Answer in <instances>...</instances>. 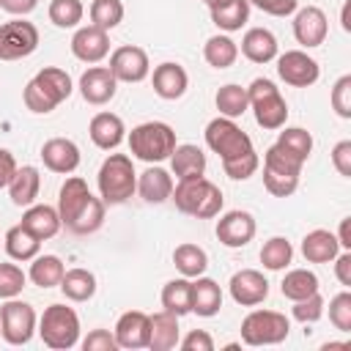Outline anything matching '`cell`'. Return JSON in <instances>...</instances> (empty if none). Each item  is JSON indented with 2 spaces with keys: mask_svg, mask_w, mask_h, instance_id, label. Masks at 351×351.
Returning a JSON list of instances; mask_svg holds the SVG:
<instances>
[{
  "mask_svg": "<svg viewBox=\"0 0 351 351\" xmlns=\"http://www.w3.org/2000/svg\"><path fill=\"white\" fill-rule=\"evenodd\" d=\"M58 214L66 230L77 236L96 233L104 222V200L93 197L80 176H69L58 192Z\"/></svg>",
  "mask_w": 351,
  "mask_h": 351,
  "instance_id": "obj_1",
  "label": "cell"
},
{
  "mask_svg": "<svg viewBox=\"0 0 351 351\" xmlns=\"http://www.w3.org/2000/svg\"><path fill=\"white\" fill-rule=\"evenodd\" d=\"M74 90V82L69 77V71L58 69V66H47L41 69L22 90V101L30 112L36 115H47L52 112L60 101H66Z\"/></svg>",
  "mask_w": 351,
  "mask_h": 351,
  "instance_id": "obj_2",
  "label": "cell"
},
{
  "mask_svg": "<svg viewBox=\"0 0 351 351\" xmlns=\"http://www.w3.org/2000/svg\"><path fill=\"white\" fill-rule=\"evenodd\" d=\"M173 203L181 214H189L195 219H211L222 211V189L208 181L206 176H197V178H184L173 186Z\"/></svg>",
  "mask_w": 351,
  "mask_h": 351,
  "instance_id": "obj_3",
  "label": "cell"
},
{
  "mask_svg": "<svg viewBox=\"0 0 351 351\" xmlns=\"http://www.w3.org/2000/svg\"><path fill=\"white\" fill-rule=\"evenodd\" d=\"M99 184V195L104 200V206H121L126 203L134 192H137V173L132 165V156L126 154H110L96 176Z\"/></svg>",
  "mask_w": 351,
  "mask_h": 351,
  "instance_id": "obj_4",
  "label": "cell"
},
{
  "mask_svg": "<svg viewBox=\"0 0 351 351\" xmlns=\"http://www.w3.org/2000/svg\"><path fill=\"white\" fill-rule=\"evenodd\" d=\"M176 145H178L176 132L165 121H145L129 132V151L148 165H159V162L170 159Z\"/></svg>",
  "mask_w": 351,
  "mask_h": 351,
  "instance_id": "obj_5",
  "label": "cell"
},
{
  "mask_svg": "<svg viewBox=\"0 0 351 351\" xmlns=\"http://www.w3.org/2000/svg\"><path fill=\"white\" fill-rule=\"evenodd\" d=\"M247 99H250V107L255 112V121L261 129H269V132H277L285 126L288 121V104L280 93V88L266 80V77H255L247 88Z\"/></svg>",
  "mask_w": 351,
  "mask_h": 351,
  "instance_id": "obj_6",
  "label": "cell"
},
{
  "mask_svg": "<svg viewBox=\"0 0 351 351\" xmlns=\"http://www.w3.org/2000/svg\"><path fill=\"white\" fill-rule=\"evenodd\" d=\"M36 332L41 335L44 346H49L55 351L74 348L80 343V315L74 313V307L49 304L44 310V315L38 318V329Z\"/></svg>",
  "mask_w": 351,
  "mask_h": 351,
  "instance_id": "obj_7",
  "label": "cell"
},
{
  "mask_svg": "<svg viewBox=\"0 0 351 351\" xmlns=\"http://www.w3.org/2000/svg\"><path fill=\"white\" fill-rule=\"evenodd\" d=\"M291 321L277 310H252L241 321V340L247 346H277L288 337Z\"/></svg>",
  "mask_w": 351,
  "mask_h": 351,
  "instance_id": "obj_8",
  "label": "cell"
},
{
  "mask_svg": "<svg viewBox=\"0 0 351 351\" xmlns=\"http://www.w3.org/2000/svg\"><path fill=\"white\" fill-rule=\"evenodd\" d=\"M206 145H208L222 162H225V159H236V156L252 151L250 134H247L233 118H225V115L208 121V126H206Z\"/></svg>",
  "mask_w": 351,
  "mask_h": 351,
  "instance_id": "obj_9",
  "label": "cell"
},
{
  "mask_svg": "<svg viewBox=\"0 0 351 351\" xmlns=\"http://www.w3.org/2000/svg\"><path fill=\"white\" fill-rule=\"evenodd\" d=\"M36 310L33 304L22 302V299H5V304L0 307V337L8 346H25L30 343V337L36 335Z\"/></svg>",
  "mask_w": 351,
  "mask_h": 351,
  "instance_id": "obj_10",
  "label": "cell"
},
{
  "mask_svg": "<svg viewBox=\"0 0 351 351\" xmlns=\"http://www.w3.org/2000/svg\"><path fill=\"white\" fill-rule=\"evenodd\" d=\"M38 47V27L27 19H8L0 25V60H22Z\"/></svg>",
  "mask_w": 351,
  "mask_h": 351,
  "instance_id": "obj_11",
  "label": "cell"
},
{
  "mask_svg": "<svg viewBox=\"0 0 351 351\" xmlns=\"http://www.w3.org/2000/svg\"><path fill=\"white\" fill-rule=\"evenodd\" d=\"M277 74L291 88H310L321 77V66L315 58H310L302 49H288L277 55Z\"/></svg>",
  "mask_w": 351,
  "mask_h": 351,
  "instance_id": "obj_12",
  "label": "cell"
},
{
  "mask_svg": "<svg viewBox=\"0 0 351 351\" xmlns=\"http://www.w3.org/2000/svg\"><path fill=\"white\" fill-rule=\"evenodd\" d=\"M110 71L118 82H143L151 74L148 52L137 44H123L110 55Z\"/></svg>",
  "mask_w": 351,
  "mask_h": 351,
  "instance_id": "obj_13",
  "label": "cell"
},
{
  "mask_svg": "<svg viewBox=\"0 0 351 351\" xmlns=\"http://www.w3.org/2000/svg\"><path fill=\"white\" fill-rule=\"evenodd\" d=\"M255 230H258L255 228V217L250 211H241V208L225 211L217 219V239H219V244H225L230 250L247 247L255 239Z\"/></svg>",
  "mask_w": 351,
  "mask_h": 351,
  "instance_id": "obj_14",
  "label": "cell"
},
{
  "mask_svg": "<svg viewBox=\"0 0 351 351\" xmlns=\"http://www.w3.org/2000/svg\"><path fill=\"white\" fill-rule=\"evenodd\" d=\"M228 288H230L233 302L241 304V307H258L269 296V280L258 269H241V271H236L230 277Z\"/></svg>",
  "mask_w": 351,
  "mask_h": 351,
  "instance_id": "obj_15",
  "label": "cell"
},
{
  "mask_svg": "<svg viewBox=\"0 0 351 351\" xmlns=\"http://www.w3.org/2000/svg\"><path fill=\"white\" fill-rule=\"evenodd\" d=\"M326 33H329V22H326V14L318 8V5H304L296 11L293 16V38L313 49V47H321L326 41Z\"/></svg>",
  "mask_w": 351,
  "mask_h": 351,
  "instance_id": "obj_16",
  "label": "cell"
},
{
  "mask_svg": "<svg viewBox=\"0 0 351 351\" xmlns=\"http://www.w3.org/2000/svg\"><path fill=\"white\" fill-rule=\"evenodd\" d=\"M112 335H115L118 348H129V351H134V348H148L151 315L143 313V310H129V313H123V315L118 318Z\"/></svg>",
  "mask_w": 351,
  "mask_h": 351,
  "instance_id": "obj_17",
  "label": "cell"
},
{
  "mask_svg": "<svg viewBox=\"0 0 351 351\" xmlns=\"http://www.w3.org/2000/svg\"><path fill=\"white\" fill-rule=\"evenodd\" d=\"M115 90H118V80H115V74L110 71V66H90V69L82 71V77H80V93H82V99H85L88 104L101 107V104L112 101Z\"/></svg>",
  "mask_w": 351,
  "mask_h": 351,
  "instance_id": "obj_18",
  "label": "cell"
},
{
  "mask_svg": "<svg viewBox=\"0 0 351 351\" xmlns=\"http://www.w3.org/2000/svg\"><path fill=\"white\" fill-rule=\"evenodd\" d=\"M71 52L82 63H99L110 55V36L101 27L85 25L71 36Z\"/></svg>",
  "mask_w": 351,
  "mask_h": 351,
  "instance_id": "obj_19",
  "label": "cell"
},
{
  "mask_svg": "<svg viewBox=\"0 0 351 351\" xmlns=\"http://www.w3.org/2000/svg\"><path fill=\"white\" fill-rule=\"evenodd\" d=\"M41 162H44L47 170L69 176L80 167V148L69 137H52L41 145Z\"/></svg>",
  "mask_w": 351,
  "mask_h": 351,
  "instance_id": "obj_20",
  "label": "cell"
},
{
  "mask_svg": "<svg viewBox=\"0 0 351 351\" xmlns=\"http://www.w3.org/2000/svg\"><path fill=\"white\" fill-rule=\"evenodd\" d=\"M151 85H154V93L165 101H176L186 93L189 88V77H186V69L181 63H159L154 69V77H151Z\"/></svg>",
  "mask_w": 351,
  "mask_h": 351,
  "instance_id": "obj_21",
  "label": "cell"
},
{
  "mask_svg": "<svg viewBox=\"0 0 351 351\" xmlns=\"http://www.w3.org/2000/svg\"><path fill=\"white\" fill-rule=\"evenodd\" d=\"M88 134H90L96 148L112 151V148H118L123 143L126 126H123L121 115H115V112H96L90 118V123H88Z\"/></svg>",
  "mask_w": 351,
  "mask_h": 351,
  "instance_id": "obj_22",
  "label": "cell"
},
{
  "mask_svg": "<svg viewBox=\"0 0 351 351\" xmlns=\"http://www.w3.org/2000/svg\"><path fill=\"white\" fill-rule=\"evenodd\" d=\"M241 55L250 63H271L280 55L277 36L269 27H250L241 38Z\"/></svg>",
  "mask_w": 351,
  "mask_h": 351,
  "instance_id": "obj_23",
  "label": "cell"
},
{
  "mask_svg": "<svg viewBox=\"0 0 351 351\" xmlns=\"http://www.w3.org/2000/svg\"><path fill=\"white\" fill-rule=\"evenodd\" d=\"M173 186H176V184H173V176H170L165 167H148V170L140 173V178H137V195H140L145 203H154V206L170 200Z\"/></svg>",
  "mask_w": 351,
  "mask_h": 351,
  "instance_id": "obj_24",
  "label": "cell"
},
{
  "mask_svg": "<svg viewBox=\"0 0 351 351\" xmlns=\"http://www.w3.org/2000/svg\"><path fill=\"white\" fill-rule=\"evenodd\" d=\"M22 225H25L36 239L47 241V239L58 236V230H60L63 222H60L58 208H52V206H47V203H33V206H27V211L22 214Z\"/></svg>",
  "mask_w": 351,
  "mask_h": 351,
  "instance_id": "obj_25",
  "label": "cell"
},
{
  "mask_svg": "<svg viewBox=\"0 0 351 351\" xmlns=\"http://www.w3.org/2000/svg\"><path fill=\"white\" fill-rule=\"evenodd\" d=\"M340 252V241L332 230L315 228L302 239V255L307 263H329Z\"/></svg>",
  "mask_w": 351,
  "mask_h": 351,
  "instance_id": "obj_26",
  "label": "cell"
},
{
  "mask_svg": "<svg viewBox=\"0 0 351 351\" xmlns=\"http://www.w3.org/2000/svg\"><path fill=\"white\" fill-rule=\"evenodd\" d=\"M181 340V326H178V315L159 310L151 315V335H148V348L154 351H170L176 348Z\"/></svg>",
  "mask_w": 351,
  "mask_h": 351,
  "instance_id": "obj_27",
  "label": "cell"
},
{
  "mask_svg": "<svg viewBox=\"0 0 351 351\" xmlns=\"http://www.w3.org/2000/svg\"><path fill=\"white\" fill-rule=\"evenodd\" d=\"M170 167H173V176L178 181L206 176V154H203V148H197L192 143H181L170 154Z\"/></svg>",
  "mask_w": 351,
  "mask_h": 351,
  "instance_id": "obj_28",
  "label": "cell"
},
{
  "mask_svg": "<svg viewBox=\"0 0 351 351\" xmlns=\"http://www.w3.org/2000/svg\"><path fill=\"white\" fill-rule=\"evenodd\" d=\"M38 189H41V176H38V167L33 165H22L16 167L11 184H8V195H11V203L14 206H33L36 197H38Z\"/></svg>",
  "mask_w": 351,
  "mask_h": 351,
  "instance_id": "obj_29",
  "label": "cell"
},
{
  "mask_svg": "<svg viewBox=\"0 0 351 351\" xmlns=\"http://www.w3.org/2000/svg\"><path fill=\"white\" fill-rule=\"evenodd\" d=\"M222 307V288L217 285V280L211 277H195L192 280V313H197L200 318H211L217 315Z\"/></svg>",
  "mask_w": 351,
  "mask_h": 351,
  "instance_id": "obj_30",
  "label": "cell"
},
{
  "mask_svg": "<svg viewBox=\"0 0 351 351\" xmlns=\"http://www.w3.org/2000/svg\"><path fill=\"white\" fill-rule=\"evenodd\" d=\"M208 14L219 30L233 33V30H241L250 19V0H222V3L211 5Z\"/></svg>",
  "mask_w": 351,
  "mask_h": 351,
  "instance_id": "obj_31",
  "label": "cell"
},
{
  "mask_svg": "<svg viewBox=\"0 0 351 351\" xmlns=\"http://www.w3.org/2000/svg\"><path fill=\"white\" fill-rule=\"evenodd\" d=\"M58 288L63 291V296L69 302H88L96 293V274L82 269V266L69 269V271H63V280Z\"/></svg>",
  "mask_w": 351,
  "mask_h": 351,
  "instance_id": "obj_32",
  "label": "cell"
},
{
  "mask_svg": "<svg viewBox=\"0 0 351 351\" xmlns=\"http://www.w3.org/2000/svg\"><path fill=\"white\" fill-rule=\"evenodd\" d=\"M41 250V239H36L22 222L5 230V252L11 261H33Z\"/></svg>",
  "mask_w": 351,
  "mask_h": 351,
  "instance_id": "obj_33",
  "label": "cell"
},
{
  "mask_svg": "<svg viewBox=\"0 0 351 351\" xmlns=\"http://www.w3.org/2000/svg\"><path fill=\"white\" fill-rule=\"evenodd\" d=\"M162 310L178 315V318L192 313V280L189 277H176V280L165 282V288H162Z\"/></svg>",
  "mask_w": 351,
  "mask_h": 351,
  "instance_id": "obj_34",
  "label": "cell"
},
{
  "mask_svg": "<svg viewBox=\"0 0 351 351\" xmlns=\"http://www.w3.org/2000/svg\"><path fill=\"white\" fill-rule=\"evenodd\" d=\"M173 263H176V269L181 271V277L195 280V277L206 274V269H208V255H206L203 247H197V244H192V241H184V244H178V247L173 250Z\"/></svg>",
  "mask_w": 351,
  "mask_h": 351,
  "instance_id": "obj_35",
  "label": "cell"
},
{
  "mask_svg": "<svg viewBox=\"0 0 351 351\" xmlns=\"http://www.w3.org/2000/svg\"><path fill=\"white\" fill-rule=\"evenodd\" d=\"M63 271H66V266L58 255H36L33 263H30L27 277L38 288H55V285H60Z\"/></svg>",
  "mask_w": 351,
  "mask_h": 351,
  "instance_id": "obj_36",
  "label": "cell"
},
{
  "mask_svg": "<svg viewBox=\"0 0 351 351\" xmlns=\"http://www.w3.org/2000/svg\"><path fill=\"white\" fill-rule=\"evenodd\" d=\"M203 58L214 69H230L236 63V58H239V44L225 33L211 36L206 41V47H203Z\"/></svg>",
  "mask_w": 351,
  "mask_h": 351,
  "instance_id": "obj_37",
  "label": "cell"
},
{
  "mask_svg": "<svg viewBox=\"0 0 351 351\" xmlns=\"http://www.w3.org/2000/svg\"><path fill=\"white\" fill-rule=\"evenodd\" d=\"M214 104H217L219 115H225V118H233V121H236V118H241V115L250 110L247 88H241V85H236V82H228V85H222V88L217 90Z\"/></svg>",
  "mask_w": 351,
  "mask_h": 351,
  "instance_id": "obj_38",
  "label": "cell"
},
{
  "mask_svg": "<svg viewBox=\"0 0 351 351\" xmlns=\"http://www.w3.org/2000/svg\"><path fill=\"white\" fill-rule=\"evenodd\" d=\"M280 291H282L285 299L299 302V299H304V296H310V293L318 291V277H315V271H310V269H291V271L282 277Z\"/></svg>",
  "mask_w": 351,
  "mask_h": 351,
  "instance_id": "obj_39",
  "label": "cell"
},
{
  "mask_svg": "<svg viewBox=\"0 0 351 351\" xmlns=\"http://www.w3.org/2000/svg\"><path fill=\"white\" fill-rule=\"evenodd\" d=\"M291 261H293V247L285 236H271L261 247V263L269 271H282V269H288Z\"/></svg>",
  "mask_w": 351,
  "mask_h": 351,
  "instance_id": "obj_40",
  "label": "cell"
},
{
  "mask_svg": "<svg viewBox=\"0 0 351 351\" xmlns=\"http://www.w3.org/2000/svg\"><path fill=\"white\" fill-rule=\"evenodd\" d=\"M277 145H280L282 151H288L293 159L307 162L310 154H313V134H310L307 129H302V126H288V129L280 132Z\"/></svg>",
  "mask_w": 351,
  "mask_h": 351,
  "instance_id": "obj_41",
  "label": "cell"
},
{
  "mask_svg": "<svg viewBox=\"0 0 351 351\" xmlns=\"http://www.w3.org/2000/svg\"><path fill=\"white\" fill-rule=\"evenodd\" d=\"M47 14H49V22L55 27H63L66 30V27H77L82 22L85 5L80 0H52L49 8H47Z\"/></svg>",
  "mask_w": 351,
  "mask_h": 351,
  "instance_id": "obj_42",
  "label": "cell"
},
{
  "mask_svg": "<svg viewBox=\"0 0 351 351\" xmlns=\"http://www.w3.org/2000/svg\"><path fill=\"white\" fill-rule=\"evenodd\" d=\"M90 25L101 30H112L123 22V3L121 0H93L90 3Z\"/></svg>",
  "mask_w": 351,
  "mask_h": 351,
  "instance_id": "obj_43",
  "label": "cell"
},
{
  "mask_svg": "<svg viewBox=\"0 0 351 351\" xmlns=\"http://www.w3.org/2000/svg\"><path fill=\"white\" fill-rule=\"evenodd\" d=\"M302 165L299 159H293L288 151H282L277 143L263 154V170H271V173H282V176H302Z\"/></svg>",
  "mask_w": 351,
  "mask_h": 351,
  "instance_id": "obj_44",
  "label": "cell"
},
{
  "mask_svg": "<svg viewBox=\"0 0 351 351\" xmlns=\"http://www.w3.org/2000/svg\"><path fill=\"white\" fill-rule=\"evenodd\" d=\"M258 167H261V156L255 154V148L247 151V154H241V156H236V159H225L222 162L225 176L233 178V181H247L250 176H255Z\"/></svg>",
  "mask_w": 351,
  "mask_h": 351,
  "instance_id": "obj_45",
  "label": "cell"
},
{
  "mask_svg": "<svg viewBox=\"0 0 351 351\" xmlns=\"http://www.w3.org/2000/svg\"><path fill=\"white\" fill-rule=\"evenodd\" d=\"M27 274L16 263H0V299H14L22 293Z\"/></svg>",
  "mask_w": 351,
  "mask_h": 351,
  "instance_id": "obj_46",
  "label": "cell"
},
{
  "mask_svg": "<svg viewBox=\"0 0 351 351\" xmlns=\"http://www.w3.org/2000/svg\"><path fill=\"white\" fill-rule=\"evenodd\" d=\"M324 307H326V302H324V296L315 291V293H310V296L293 302L291 313H293V318L302 321V324H315V321L324 315Z\"/></svg>",
  "mask_w": 351,
  "mask_h": 351,
  "instance_id": "obj_47",
  "label": "cell"
},
{
  "mask_svg": "<svg viewBox=\"0 0 351 351\" xmlns=\"http://www.w3.org/2000/svg\"><path fill=\"white\" fill-rule=\"evenodd\" d=\"M329 321L340 332H351V293L340 291L337 296L329 299Z\"/></svg>",
  "mask_w": 351,
  "mask_h": 351,
  "instance_id": "obj_48",
  "label": "cell"
},
{
  "mask_svg": "<svg viewBox=\"0 0 351 351\" xmlns=\"http://www.w3.org/2000/svg\"><path fill=\"white\" fill-rule=\"evenodd\" d=\"M329 101H332V110H335L340 118H351V74H343V77L332 85Z\"/></svg>",
  "mask_w": 351,
  "mask_h": 351,
  "instance_id": "obj_49",
  "label": "cell"
},
{
  "mask_svg": "<svg viewBox=\"0 0 351 351\" xmlns=\"http://www.w3.org/2000/svg\"><path fill=\"white\" fill-rule=\"evenodd\" d=\"M82 348L85 351H118V343H115V335L107 332V329H93L88 332V337L82 340Z\"/></svg>",
  "mask_w": 351,
  "mask_h": 351,
  "instance_id": "obj_50",
  "label": "cell"
},
{
  "mask_svg": "<svg viewBox=\"0 0 351 351\" xmlns=\"http://www.w3.org/2000/svg\"><path fill=\"white\" fill-rule=\"evenodd\" d=\"M332 165L343 178H351V140H340L332 148Z\"/></svg>",
  "mask_w": 351,
  "mask_h": 351,
  "instance_id": "obj_51",
  "label": "cell"
},
{
  "mask_svg": "<svg viewBox=\"0 0 351 351\" xmlns=\"http://www.w3.org/2000/svg\"><path fill=\"white\" fill-rule=\"evenodd\" d=\"M184 351H214V337L206 329H192L184 340H178Z\"/></svg>",
  "mask_w": 351,
  "mask_h": 351,
  "instance_id": "obj_52",
  "label": "cell"
},
{
  "mask_svg": "<svg viewBox=\"0 0 351 351\" xmlns=\"http://www.w3.org/2000/svg\"><path fill=\"white\" fill-rule=\"evenodd\" d=\"M250 5L261 8L269 16H291L296 11V0H250Z\"/></svg>",
  "mask_w": 351,
  "mask_h": 351,
  "instance_id": "obj_53",
  "label": "cell"
},
{
  "mask_svg": "<svg viewBox=\"0 0 351 351\" xmlns=\"http://www.w3.org/2000/svg\"><path fill=\"white\" fill-rule=\"evenodd\" d=\"M335 277L340 280V285L351 288V250H343L335 255Z\"/></svg>",
  "mask_w": 351,
  "mask_h": 351,
  "instance_id": "obj_54",
  "label": "cell"
},
{
  "mask_svg": "<svg viewBox=\"0 0 351 351\" xmlns=\"http://www.w3.org/2000/svg\"><path fill=\"white\" fill-rule=\"evenodd\" d=\"M14 173H16V159H14V154H11L8 148H0V189H5V186L11 184Z\"/></svg>",
  "mask_w": 351,
  "mask_h": 351,
  "instance_id": "obj_55",
  "label": "cell"
},
{
  "mask_svg": "<svg viewBox=\"0 0 351 351\" xmlns=\"http://www.w3.org/2000/svg\"><path fill=\"white\" fill-rule=\"evenodd\" d=\"M36 5H38V0H0V8L8 11V14H14V16L30 14Z\"/></svg>",
  "mask_w": 351,
  "mask_h": 351,
  "instance_id": "obj_56",
  "label": "cell"
},
{
  "mask_svg": "<svg viewBox=\"0 0 351 351\" xmlns=\"http://www.w3.org/2000/svg\"><path fill=\"white\" fill-rule=\"evenodd\" d=\"M337 241H340V250H351V217L340 219V228H337Z\"/></svg>",
  "mask_w": 351,
  "mask_h": 351,
  "instance_id": "obj_57",
  "label": "cell"
},
{
  "mask_svg": "<svg viewBox=\"0 0 351 351\" xmlns=\"http://www.w3.org/2000/svg\"><path fill=\"white\" fill-rule=\"evenodd\" d=\"M203 3H206V5L211 8V5H217V3H222V0H203Z\"/></svg>",
  "mask_w": 351,
  "mask_h": 351,
  "instance_id": "obj_58",
  "label": "cell"
}]
</instances>
